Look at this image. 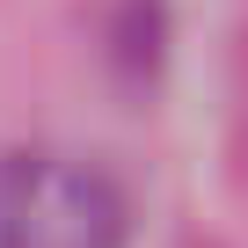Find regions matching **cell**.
<instances>
[{
  "label": "cell",
  "instance_id": "cell-1",
  "mask_svg": "<svg viewBox=\"0 0 248 248\" xmlns=\"http://www.w3.org/2000/svg\"><path fill=\"white\" fill-rule=\"evenodd\" d=\"M124 233L132 204L109 168L59 146L0 161V248H124Z\"/></svg>",
  "mask_w": 248,
  "mask_h": 248
}]
</instances>
